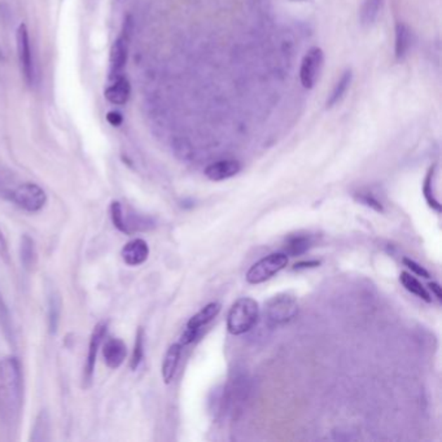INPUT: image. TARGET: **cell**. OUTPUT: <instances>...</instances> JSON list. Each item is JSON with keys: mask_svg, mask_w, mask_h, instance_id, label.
I'll return each instance as SVG.
<instances>
[{"mask_svg": "<svg viewBox=\"0 0 442 442\" xmlns=\"http://www.w3.org/2000/svg\"><path fill=\"white\" fill-rule=\"evenodd\" d=\"M288 265L287 253H271L259 259L247 273V282L249 284H261L280 273Z\"/></svg>", "mask_w": 442, "mask_h": 442, "instance_id": "277c9868", "label": "cell"}, {"mask_svg": "<svg viewBox=\"0 0 442 442\" xmlns=\"http://www.w3.org/2000/svg\"><path fill=\"white\" fill-rule=\"evenodd\" d=\"M311 247V240L309 236L305 235H294L288 238L287 240V254L296 257L301 256Z\"/></svg>", "mask_w": 442, "mask_h": 442, "instance_id": "cb8c5ba5", "label": "cell"}, {"mask_svg": "<svg viewBox=\"0 0 442 442\" xmlns=\"http://www.w3.org/2000/svg\"><path fill=\"white\" fill-rule=\"evenodd\" d=\"M414 33L409 26L403 22L396 25V59L402 61L412 48Z\"/></svg>", "mask_w": 442, "mask_h": 442, "instance_id": "9a60e30c", "label": "cell"}, {"mask_svg": "<svg viewBox=\"0 0 442 442\" xmlns=\"http://www.w3.org/2000/svg\"><path fill=\"white\" fill-rule=\"evenodd\" d=\"M384 0H366L360 9V21L365 26L372 25L383 8Z\"/></svg>", "mask_w": 442, "mask_h": 442, "instance_id": "7402d4cb", "label": "cell"}, {"mask_svg": "<svg viewBox=\"0 0 442 442\" xmlns=\"http://www.w3.org/2000/svg\"><path fill=\"white\" fill-rule=\"evenodd\" d=\"M16 43L17 56H18V61H20L21 73L25 78L26 84L32 86L35 82V67H34L29 32H27L25 24H21L17 29Z\"/></svg>", "mask_w": 442, "mask_h": 442, "instance_id": "8992f818", "label": "cell"}, {"mask_svg": "<svg viewBox=\"0 0 442 442\" xmlns=\"http://www.w3.org/2000/svg\"><path fill=\"white\" fill-rule=\"evenodd\" d=\"M51 422L48 412L46 410H42L39 415L35 419L33 431L30 436V441L44 442L50 440Z\"/></svg>", "mask_w": 442, "mask_h": 442, "instance_id": "d6986e66", "label": "cell"}, {"mask_svg": "<svg viewBox=\"0 0 442 442\" xmlns=\"http://www.w3.org/2000/svg\"><path fill=\"white\" fill-rule=\"evenodd\" d=\"M219 311H221V305L218 302H210L188 320L187 327L193 330H201L202 327H205L217 317Z\"/></svg>", "mask_w": 442, "mask_h": 442, "instance_id": "2e32d148", "label": "cell"}, {"mask_svg": "<svg viewBox=\"0 0 442 442\" xmlns=\"http://www.w3.org/2000/svg\"><path fill=\"white\" fill-rule=\"evenodd\" d=\"M428 287H429V291L436 296V299L438 301H442V291L440 284L428 283Z\"/></svg>", "mask_w": 442, "mask_h": 442, "instance_id": "d6a6232c", "label": "cell"}, {"mask_svg": "<svg viewBox=\"0 0 442 442\" xmlns=\"http://www.w3.org/2000/svg\"><path fill=\"white\" fill-rule=\"evenodd\" d=\"M104 360L109 368H118L125 362L127 348L121 339H109L103 351Z\"/></svg>", "mask_w": 442, "mask_h": 442, "instance_id": "4fadbf2b", "label": "cell"}, {"mask_svg": "<svg viewBox=\"0 0 442 442\" xmlns=\"http://www.w3.org/2000/svg\"><path fill=\"white\" fill-rule=\"evenodd\" d=\"M131 95V86L125 75L121 74L110 79V84L105 89L104 96L113 105H125Z\"/></svg>", "mask_w": 442, "mask_h": 442, "instance_id": "30bf717a", "label": "cell"}, {"mask_svg": "<svg viewBox=\"0 0 442 442\" xmlns=\"http://www.w3.org/2000/svg\"><path fill=\"white\" fill-rule=\"evenodd\" d=\"M11 200L26 212L35 213L46 207L47 195L38 184L27 182L18 186L16 190L11 192Z\"/></svg>", "mask_w": 442, "mask_h": 442, "instance_id": "5b68a950", "label": "cell"}, {"mask_svg": "<svg viewBox=\"0 0 442 442\" xmlns=\"http://www.w3.org/2000/svg\"><path fill=\"white\" fill-rule=\"evenodd\" d=\"M400 282L405 287L406 291H409L410 293L415 294L419 299L426 301L427 304L432 302V297H431L429 292L427 291L426 287L420 283L415 276L403 271V273H401Z\"/></svg>", "mask_w": 442, "mask_h": 442, "instance_id": "ffe728a7", "label": "cell"}, {"mask_svg": "<svg viewBox=\"0 0 442 442\" xmlns=\"http://www.w3.org/2000/svg\"><path fill=\"white\" fill-rule=\"evenodd\" d=\"M299 314V302L292 293H278L267 301L265 316L271 327L288 325Z\"/></svg>", "mask_w": 442, "mask_h": 442, "instance_id": "3957f363", "label": "cell"}, {"mask_svg": "<svg viewBox=\"0 0 442 442\" xmlns=\"http://www.w3.org/2000/svg\"><path fill=\"white\" fill-rule=\"evenodd\" d=\"M320 265L319 261H308V262H299L293 266V270H302V268H314Z\"/></svg>", "mask_w": 442, "mask_h": 442, "instance_id": "1f68e13d", "label": "cell"}, {"mask_svg": "<svg viewBox=\"0 0 442 442\" xmlns=\"http://www.w3.org/2000/svg\"><path fill=\"white\" fill-rule=\"evenodd\" d=\"M0 256L3 259H8V244H7V240L1 233V230H0Z\"/></svg>", "mask_w": 442, "mask_h": 442, "instance_id": "4dcf8cb0", "label": "cell"}, {"mask_svg": "<svg viewBox=\"0 0 442 442\" xmlns=\"http://www.w3.org/2000/svg\"><path fill=\"white\" fill-rule=\"evenodd\" d=\"M108 330V323L107 322H100L95 325L93 331H92L91 339L89 344V354H87V360L84 365V383H91L92 375H93V370H95V363H96V357L99 353L101 342L104 340L105 334Z\"/></svg>", "mask_w": 442, "mask_h": 442, "instance_id": "ba28073f", "label": "cell"}, {"mask_svg": "<svg viewBox=\"0 0 442 442\" xmlns=\"http://www.w3.org/2000/svg\"><path fill=\"white\" fill-rule=\"evenodd\" d=\"M122 259L129 266H139L144 264L150 256V247L143 239H134L125 244L121 252Z\"/></svg>", "mask_w": 442, "mask_h": 442, "instance_id": "7c38bea8", "label": "cell"}, {"mask_svg": "<svg viewBox=\"0 0 442 442\" xmlns=\"http://www.w3.org/2000/svg\"><path fill=\"white\" fill-rule=\"evenodd\" d=\"M294 1H302V0H294Z\"/></svg>", "mask_w": 442, "mask_h": 442, "instance_id": "836d02e7", "label": "cell"}, {"mask_svg": "<svg viewBox=\"0 0 442 442\" xmlns=\"http://www.w3.org/2000/svg\"><path fill=\"white\" fill-rule=\"evenodd\" d=\"M107 121H108L110 125L118 127V126L122 125L124 117H122V115H121L119 112H117V110H110V112L107 113Z\"/></svg>", "mask_w": 442, "mask_h": 442, "instance_id": "f546056e", "label": "cell"}, {"mask_svg": "<svg viewBox=\"0 0 442 442\" xmlns=\"http://www.w3.org/2000/svg\"><path fill=\"white\" fill-rule=\"evenodd\" d=\"M129 59V41L125 34L119 35L113 43L109 53V79L124 74V69Z\"/></svg>", "mask_w": 442, "mask_h": 442, "instance_id": "9c48e42d", "label": "cell"}, {"mask_svg": "<svg viewBox=\"0 0 442 442\" xmlns=\"http://www.w3.org/2000/svg\"><path fill=\"white\" fill-rule=\"evenodd\" d=\"M242 170V165L236 160H221L214 164H210L205 169V176L213 182H221L230 179L239 174Z\"/></svg>", "mask_w": 442, "mask_h": 442, "instance_id": "8fae6325", "label": "cell"}, {"mask_svg": "<svg viewBox=\"0 0 442 442\" xmlns=\"http://www.w3.org/2000/svg\"><path fill=\"white\" fill-rule=\"evenodd\" d=\"M22 409V372L16 357L0 360V422L16 426Z\"/></svg>", "mask_w": 442, "mask_h": 442, "instance_id": "6da1fadb", "label": "cell"}, {"mask_svg": "<svg viewBox=\"0 0 442 442\" xmlns=\"http://www.w3.org/2000/svg\"><path fill=\"white\" fill-rule=\"evenodd\" d=\"M63 310V300L59 293H51L48 299V327L51 334H56L59 330L60 318Z\"/></svg>", "mask_w": 442, "mask_h": 442, "instance_id": "44dd1931", "label": "cell"}, {"mask_svg": "<svg viewBox=\"0 0 442 442\" xmlns=\"http://www.w3.org/2000/svg\"><path fill=\"white\" fill-rule=\"evenodd\" d=\"M182 357V345L178 342V344H173L169 349H167V354L164 357L162 360V368H161V374H162V379H164V383L170 384L173 382L174 376L176 374V370L179 366V360Z\"/></svg>", "mask_w": 442, "mask_h": 442, "instance_id": "5bb4252c", "label": "cell"}, {"mask_svg": "<svg viewBox=\"0 0 442 442\" xmlns=\"http://www.w3.org/2000/svg\"><path fill=\"white\" fill-rule=\"evenodd\" d=\"M199 332H200V330H193V328L186 327L183 334H181V342H179V344H181L182 346H184V345H190V344H192V342L197 339Z\"/></svg>", "mask_w": 442, "mask_h": 442, "instance_id": "f1b7e54d", "label": "cell"}, {"mask_svg": "<svg viewBox=\"0 0 442 442\" xmlns=\"http://www.w3.org/2000/svg\"><path fill=\"white\" fill-rule=\"evenodd\" d=\"M259 305L252 297L235 301L227 316V331L234 336L249 332L259 323Z\"/></svg>", "mask_w": 442, "mask_h": 442, "instance_id": "7a4b0ae2", "label": "cell"}, {"mask_svg": "<svg viewBox=\"0 0 442 442\" xmlns=\"http://www.w3.org/2000/svg\"><path fill=\"white\" fill-rule=\"evenodd\" d=\"M436 167L437 165L434 164L429 167L428 173H427L426 179H424V186H423V193H424V199H426L428 205L431 208L434 209L436 212H441V205L440 202L436 200L434 191V178L436 174Z\"/></svg>", "mask_w": 442, "mask_h": 442, "instance_id": "d4e9b609", "label": "cell"}, {"mask_svg": "<svg viewBox=\"0 0 442 442\" xmlns=\"http://www.w3.org/2000/svg\"><path fill=\"white\" fill-rule=\"evenodd\" d=\"M356 199H357L360 204L366 205L368 208L374 209V210L379 212V213H383L384 212L382 202L376 200L375 197H372V196H370V195H363V193H360V195H356Z\"/></svg>", "mask_w": 442, "mask_h": 442, "instance_id": "4316f807", "label": "cell"}, {"mask_svg": "<svg viewBox=\"0 0 442 442\" xmlns=\"http://www.w3.org/2000/svg\"><path fill=\"white\" fill-rule=\"evenodd\" d=\"M351 81H353V73H351V69H348L342 73L340 79L337 81V84H334V90L327 99V108H332L344 99L345 93L351 87Z\"/></svg>", "mask_w": 442, "mask_h": 442, "instance_id": "e0dca14e", "label": "cell"}, {"mask_svg": "<svg viewBox=\"0 0 442 442\" xmlns=\"http://www.w3.org/2000/svg\"><path fill=\"white\" fill-rule=\"evenodd\" d=\"M20 259H21V262H22V266L27 271L33 270L35 265H37V259H38L37 247H35V242L29 235H24L21 238Z\"/></svg>", "mask_w": 442, "mask_h": 442, "instance_id": "ac0fdd59", "label": "cell"}, {"mask_svg": "<svg viewBox=\"0 0 442 442\" xmlns=\"http://www.w3.org/2000/svg\"><path fill=\"white\" fill-rule=\"evenodd\" d=\"M0 328L3 331L6 340L13 345L15 344L13 323H12V318H11V314H9L8 306H7L6 301L3 299L1 293H0Z\"/></svg>", "mask_w": 442, "mask_h": 442, "instance_id": "603a6c76", "label": "cell"}, {"mask_svg": "<svg viewBox=\"0 0 442 442\" xmlns=\"http://www.w3.org/2000/svg\"><path fill=\"white\" fill-rule=\"evenodd\" d=\"M323 65H325L323 51L319 47L310 48L301 63L300 79L305 89L311 90L317 84L320 73L323 70Z\"/></svg>", "mask_w": 442, "mask_h": 442, "instance_id": "52a82bcc", "label": "cell"}, {"mask_svg": "<svg viewBox=\"0 0 442 442\" xmlns=\"http://www.w3.org/2000/svg\"><path fill=\"white\" fill-rule=\"evenodd\" d=\"M403 265L406 267H409L410 270L414 273V274H417V275L422 276V278H431L429 275V273L427 271L426 268L423 266H420L419 264H417L415 261H412V259H403Z\"/></svg>", "mask_w": 442, "mask_h": 442, "instance_id": "83f0119b", "label": "cell"}, {"mask_svg": "<svg viewBox=\"0 0 442 442\" xmlns=\"http://www.w3.org/2000/svg\"><path fill=\"white\" fill-rule=\"evenodd\" d=\"M143 358H144V330L141 327L136 332V337H135L133 356L130 359V368L135 371L136 368L141 366Z\"/></svg>", "mask_w": 442, "mask_h": 442, "instance_id": "484cf974", "label": "cell"}]
</instances>
